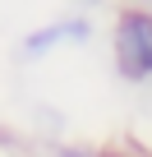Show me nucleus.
Wrapping results in <instances>:
<instances>
[{
    "label": "nucleus",
    "instance_id": "nucleus-1",
    "mask_svg": "<svg viewBox=\"0 0 152 157\" xmlns=\"http://www.w3.org/2000/svg\"><path fill=\"white\" fill-rule=\"evenodd\" d=\"M111 46H115L120 78H129V83H147L152 78V14L147 10H138V5L120 10Z\"/></svg>",
    "mask_w": 152,
    "mask_h": 157
},
{
    "label": "nucleus",
    "instance_id": "nucleus-2",
    "mask_svg": "<svg viewBox=\"0 0 152 157\" xmlns=\"http://www.w3.org/2000/svg\"><path fill=\"white\" fill-rule=\"evenodd\" d=\"M60 42H88V23H83V19L51 23V28H42V33H32V37L23 42V56H28V60H37V56H46V51H51V46H60Z\"/></svg>",
    "mask_w": 152,
    "mask_h": 157
},
{
    "label": "nucleus",
    "instance_id": "nucleus-3",
    "mask_svg": "<svg viewBox=\"0 0 152 157\" xmlns=\"http://www.w3.org/2000/svg\"><path fill=\"white\" fill-rule=\"evenodd\" d=\"M138 10H147V14H152V0H138Z\"/></svg>",
    "mask_w": 152,
    "mask_h": 157
}]
</instances>
